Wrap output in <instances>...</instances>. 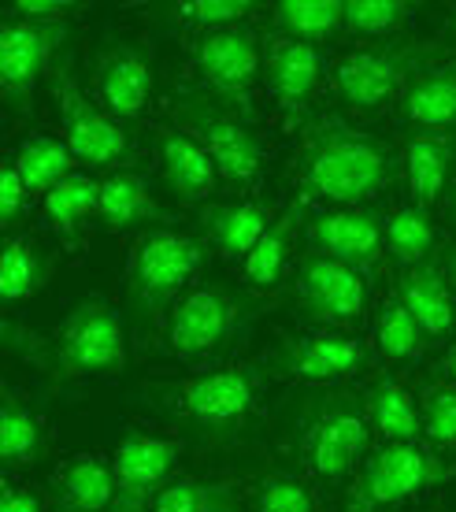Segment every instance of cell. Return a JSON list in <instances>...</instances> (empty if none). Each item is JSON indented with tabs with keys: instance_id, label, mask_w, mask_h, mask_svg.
Returning <instances> with one entry per match:
<instances>
[{
	"instance_id": "obj_1",
	"label": "cell",
	"mask_w": 456,
	"mask_h": 512,
	"mask_svg": "<svg viewBox=\"0 0 456 512\" xmlns=\"http://www.w3.org/2000/svg\"><path fill=\"white\" fill-rule=\"evenodd\" d=\"M397 175V156L382 138L349 127L338 116H323L304 130L297 153V179L304 197L334 205H360L382 193Z\"/></svg>"
},
{
	"instance_id": "obj_2",
	"label": "cell",
	"mask_w": 456,
	"mask_h": 512,
	"mask_svg": "<svg viewBox=\"0 0 456 512\" xmlns=\"http://www.w3.org/2000/svg\"><path fill=\"white\" fill-rule=\"evenodd\" d=\"M256 394H260V372L249 364H230L178 383L152 386V397L175 412L178 420L193 423L208 442L241 435V427L256 409Z\"/></svg>"
},
{
	"instance_id": "obj_3",
	"label": "cell",
	"mask_w": 456,
	"mask_h": 512,
	"mask_svg": "<svg viewBox=\"0 0 456 512\" xmlns=\"http://www.w3.org/2000/svg\"><path fill=\"white\" fill-rule=\"evenodd\" d=\"M49 372L56 379H104L123 372L127 364V334L123 320L104 301H78L49 346Z\"/></svg>"
},
{
	"instance_id": "obj_4",
	"label": "cell",
	"mask_w": 456,
	"mask_h": 512,
	"mask_svg": "<svg viewBox=\"0 0 456 512\" xmlns=\"http://www.w3.org/2000/svg\"><path fill=\"white\" fill-rule=\"evenodd\" d=\"M204 242L178 231H145L130 249L127 260V301L145 316H156L160 308L175 305L178 294L204 268Z\"/></svg>"
},
{
	"instance_id": "obj_5",
	"label": "cell",
	"mask_w": 456,
	"mask_h": 512,
	"mask_svg": "<svg viewBox=\"0 0 456 512\" xmlns=\"http://www.w3.org/2000/svg\"><path fill=\"white\" fill-rule=\"evenodd\" d=\"M175 116L186 127L190 138L201 141V149L212 156V164L230 186H253L264 171V145L253 134V127L223 108L219 101H212L208 93L182 90L175 97Z\"/></svg>"
},
{
	"instance_id": "obj_6",
	"label": "cell",
	"mask_w": 456,
	"mask_h": 512,
	"mask_svg": "<svg viewBox=\"0 0 456 512\" xmlns=\"http://www.w3.org/2000/svg\"><path fill=\"white\" fill-rule=\"evenodd\" d=\"M449 475L453 468L438 461L431 449L416 446V442H386L371 457H364L345 512L393 509V505L445 483Z\"/></svg>"
},
{
	"instance_id": "obj_7",
	"label": "cell",
	"mask_w": 456,
	"mask_h": 512,
	"mask_svg": "<svg viewBox=\"0 0 456 512\" xmlns=\"http://www.w3.org/2000/svg\"><path fill=\"white\" fill-rule=\"evenodd\" d=\"M193 71L223 108L253 119V86L260 78V41L245 26L208 30L193 38Z\"/></svg>"
},
{
	"instance_id": "obj_8",
	"label": "cell",
	"mask_w": 456,
	"mask_h": 512,
	"mask_svg": "<svg viewBox=\"0 0 456 512\" xmlns=\"http://www.w3.org/2000/svg\"><path fill=\"white\" fill-rule=\"evenodd\" d=\"M241 301L223 286H197L167 308L164 338L178 360H208L234 342Z\"/></svg>"
},
{
	"instance_id": "obj_9",
	"label": "cell",
	"mask_w": 456,
	"mask_h": 512,
	"mask_svg": "<svg viewBox=\"0 0 456 512\" xmlns=\"http://www.w3.org/2000/svg\"><path fill=\"white\" fill-rule=\"evenodd\" d=\"M434 45H375L356 49L334 64V90L356 112H379L405 86L408 71H416Z\"/></svg>"
},
{
	"instance_id": "obj_10",
	"label": "cell",
	"mask_w": 456,
	"mask_h": 512,
	"mask_svg": "<svg viewBox=\"0 0 456 512\" xmlns=\"http://www.w3.org/2000/svg\"><path fill=\"white\" fill-rule=\"evenodd\" d=\"M371 420L353 401H327L319 405L301 431V457L319 479H342L353 464L368 453Z\"/></svg>"
},
{
	"instance_id": "obj_11",
	"label": "cell",
	"mask_w": 456,
	"mask_h": 512,
	"mask_svg": "<svg viewBox=\"0 0 456 512\" xmlns=\"http://www.w3.org/2000/svg\"><path fill=\"white\" fill-rule=\"evenodd\" d=\"M52 101L60 112V127H64V145L89 167H112L127 156L130 141L119 130L101 104H93L86 93L78 90V82L71 78V67L60 64L52 71Z\"/></svg>"
},
{
	"instance_id": "obj_12",
	"label": "cell",
	"mask_w": 456,
	"mask_h": 512,
	"mask_svg": "<svg viewBox=\"0 0 456 512\" xmlns=\"http://www.w3.org/2000/svg\"><path fill=\"white\" fill-rule=\"evenodd\" d=\"M182 446L178 438L149 435V431H127L115 449V509L112 512H152L156 494L171 483Z\"/></svg>"
},
{
	"instance_id": "obj_13",
	"label": "cell",
	"mask_w": 456,
	"mask_h": 512,
	"mask_svg": "<svg viewBox=\"0 0 456 512\" xmlns=\"http://www.w3.org/2000/svg\"><path fill=\"white\" fill-rule=\"evenodd\" d=\"M368 349L345 334H282L275 353L267 357V372L290 383H338L364 372Z\"/></svg>"
},
{
	"instance_id": "obj_14",
	"label": "cell",
	"mask_w": 456,
	"mask_h": 512,
	"mask_svg": "<svg viewBox=\"0 0 456 512\" xmlns=\"http://www.w3.org/2000/svg\"><path fill=\"white\" fill-rule=\"evenodd\" d=\"M297 297L312 323L345 327L356 323L368 301V282L356 268L323 253H308L297 264Z\"/></svg>"
},
{
	"instance_id": "obj_15",
	"label": "cell",
	"mask_w": 456,
	"mask_h": 512,
	"mask_svg": "<svg viewBox=\"0 0 456 512\" xmlns=\"http://www.w3.org/2000/svg\"><path fill=\"white\" fill-rule=\"evenodd\" d=\"M64 45V23H30L4 19L0 23V90L15 108H30L34 86L49 67L52 52Z\"/></svg>"
},
{
	"instance_id": "obj_16",
	"label": "cell",
	"mask_w": 456,
	"mask_h": 512,
	"mask_svg": "<svg viewBox=\"0 0 456 512\" xmlns=\"http://www.w3.org/2000/svg\"><path fill=\"white\" fill-rule=\"evenodd\" d=\"M382 223L364 208H338V212H323L312 219L308 238L323 256H334L360 275H371L379 268L382 256Z\"/></svg>"
},
{
	"instance_id": "obj_17",
	"label": "cell",
	"mask_w": 456,
	"mask_h": 512,
	"mask_svg": "<svg viewBox=\"0 0 456 512\" xmlns=\"http://www.w3.org/2000/svg\"><path fill=\"white\" fill-rule=\"evenodd\" d=\"M264 78H267L271 97H275L286 112H301L304 104L312 101L319 90L323 56H319V49L316 45H308V41L275 34L271 45H267Z\"/></svg>"
},
{
	"instance_id": "obj_18",
	"label": "cell",
	"mask_w": 456,
	"mask_h": 512,
	"mask_svg": "<svg viewBox=\"0 0 456 512\" xmlns=\"http://www.w3.org/2000/svg\"><path fill=\"white\" fill-rule=\"evenodd\" d=\"M97 97L112 119L141 116L152 101V64L130 45H112L97 60Z\"/></svg>"
},
{
	"instance_id": "obj_19",
	"label": "cell",
	"mask_w": 456,
	"mask_h": 512,
	"mask_svg": "<svg viewBox=\"0 0 456 512\" xmlns=\"http://www.w3.org/2000/svg\"><path fill=\"white\" fill-rule=\"evenodd\" d=\"M156 149H160V167H164V182L171 186L178 201H204L216 193L219 171L212 156L201 149V141L190 138L186 130L164 127L156 134Z\"/></svg>"
},
{
	"instance_id": "obj_20",
	"label": "cell",
	"mask_w": 456,
	"mask_h": 512,
	"mask_svg": "<svg viewBox=\"0 0 456 512\" xmlns=\"http://www.w3.org/2000/svg\"><path fill=\"white\" fill-rule=\"evenodd\" d=\"M56 512H108L115 509V468L104 457L78 453L60 464L52 479Z\"/></svg>"
},
{
	"instance_id": "obj_21",
	"label": "cell",
	"mask_w": 456,
	"mask_h": 512,
	"mask_svg": "<svg viewBox=\"0 0 456 512\" xmlns=\"http://www.w3.org/2000/svg\"><path fill=\"white\" fill-rule=\"evenodd\" d=\"M275 223V208L264 201H238V205H208L201 212V227L219 253L230 260H245L264 231Z\"/></svg>"
},
{
	"instance_id": "obj_22",
	"label": "cell",
	"mask_w": 456,
	"mask_h": 512,
	"mask_svg": "<svg viewBox=\"0 0 456 512\" xmlns=\"http://www.w3.org/2000/svg\"><path fill=\"white\" fill-rule=\"evenodd\" d=\"M397 297L412 312V320L419 323V331L427 334V338H445V334L453 331L456 323L453 294H449V282L442 279V271L434 268V264L408 268L401 275Z\"/></svg>"
},
{
	"instance_id": "obj_23",
	"label": "cell",
	"mask_w": 456,
	"mask_h": 512,
	"mask_svg": "<svg viewBox=\"0 0 456 512\" xmlns=\"http://www.w3.org/2000/svg\"><path fill=\"white\" fill-rule=\"evenodd\" d=\"M405 119L423 130L456 127V64H431L408 82Z\"/></svg>"
},
{
	"instance_id": "obj_24",
	"label": "cell",
	"mask_w": 456,
	"mask_h": 512,
	"mask_svg": "<svg viewBox=\"0 0 456 512\" xmlns=\"http://www.w3.org/2000/svg\"><path fill=\"white\" fill-rule=\"evenodd\" d=\"M401 164H405V175H408V186H412L416 205L427 208L442 197L445 182L453 175L456 145H453V138H445V134H416V138L405 141Z\"/></svg>"
},
{
	"instance_id": "obj_25",
	"label": "cell",
	"mask_w": 456,
	"mask_h": 512,
	"mask_svg": "<svg viewBox=\"0 0 456 512\" xmlns=\"http://www.w3.org/2000/svg\"><path fill=\"white\" fill-rule=\"evenodd\" d=\"M304 201H293L275 216V223L264 231V238L256 242V249L245 260H241V275L249 286L256 290H275L286 275V264H290V245H293V231L301 223Z\"/></svg>"
},
{
	"instance_id": "obj_26",
	"label": "cell",
	"mask_w": 456,
	"mask_h": 512,
	"mask_svg": "<svg viewBox=\"0 0 456 512\" xmlns=\"http://www.w3.org/2000/svg\"><path fill=\"white\" fill-rule=\"evenodd\" d=\"M97 216L108 231H130V227L149 223V219H164V208L156 205L145 179H138L134 171H119V175H108L101 182Z\"/></svg>"
},
{
	"instance_id": "obj_27",
	"label": "cell",
	"mask_w": 456,
	"mask_h": 512,
	"mask_svg": "<svg viewBox=\"0 0 456 512\" xmlns=\"http://www.w3.org/2000/svg\"><path fill=\"white\" fill-rule=\"evenodd\" d=\"M45 279H49V256L41 253V245L30 234L8 238L0 253V297L8 305H19L38 294Z\"/></svg>"
},
{
	"instance_id": "obj_28",
	"label": "cell",
	"mask_w": 456,
	"mask_h": 512,
	"mask_svg": "<svg viewBox=\"0 0 456 512\" xmlns=\"http://www.w3.org/2000/svg\"><path fill=\"white\" fill-rule=\"evenodd\" d=\"M368 420L386 442H416V435L423 431L416 405H412V394L397 379H390V375H382V379L371 383Z\"/></svg>"
},
{
	"instance_id": "obj_29",
	"label": "cell",
	"mask_w": 456,
	"mask_h": 512,
	"mask_svg": "<svg viewBox=\"0 0 456 512\" xmlns=\"http://www.w3.org/2000/svg\"><path fill=\"white\" fill-rule=\"evenodd\" d=\"M152 512H241L238 487L230 479H171Z\"/></svg>"
},
{
	"instance_id": "obj_30",
	"label": "cell",
	"mask_w": 456,
	"mask_h": 512,
	"mask_svg": "<svg viewBox=\"0 0 456 512\" xmlns=\"http://www.w3.org/2000/svg\"><path fill=\"white\" fill-rule=\"evenodd\" d=\"M45 453V427L15 394L4 397L0 409V457L8 468H30Z\"/></svg>"
},
{
	"instance_id": "obj_31",
	"label": "cell",
	"mask_w": 456,
	"mask_h": 512,
	"mask_svg": "<svg viewBox=\"0 0 456 512\" xmlns=\"http://www.w3.org/2000/svg\"><path fill=\"white\" fill-rule=\"evenodd\" d=\"M71 149L60 145L56 138L49 134H34V138H26L19 145V153H15L12 164L19 167V175H23L26 190L30 193H49L56 190L64 179H71Z\"/></svg>"
},
{
	"instance_id": "obj_32",
	"label": "cell",
	"mask_w": 456,
	"mask_h": 512,
	"mask_svg": "<svg viewBox=\"0 0 456 512\" xmlns=\"http://www.w3.org/2000/svg\"><path fill=\"white\" fill-rule=\"evenodd\" d=\"M275 26L286 38L312 45L345 26V4L342 0H282L275 4Z\"/></svg>"
},
{
	"instance_id": "obj_33",
	"label": "cell",
	"mask_w": 456,
	"mask_h": 512,
	"mask_svg": "<svg viewBox=\"0 0 456 512\" xmlns=\"http://www.w3.org/2000/svg\"><path fill=\"white\" fill-rule=\"evenodd\" d=\"M97 205H101V182L89 175H71L45 193V216L64 238H75L89 212H97Z\"/></svg>"
},
{
	"instance_id": "obj_34",
	"label": "cell",
	"mask_w": 456,
	"mask_h": 512,
	"mask_svg": "<svg viewBox=\"0 0 456 512\" xmlns=\"http://www.w3.org/2000/svg\"><path fill=\"white\" fill-rule=\"evenodd\" d=\"M386 245H390V256L401 260L405 268H419L427 253L434 249V231L431 219L419 205L412 208H397L386 223Z\"/></svg>"
},
{
	"instance_id": "obj_35",
	"label": "cell",
	"mask_w": 456,
	"mask_h": 512,
	"mask_svg": "<svg viewBox=\"0 0 456 512\" xmlns=\"http://www.w3.org/2000/svg\"><path fill=\"white\" fill-rule=\"evenodd\" d=\"M423 338L419 323L412 320V312L401 305V297H386L375 316V342L390 360H412L423 353Z\"/></svg>"
},
{
	"instance_id": "obj_36",
	"label": "cell",
	"mask_w": 456,
	"mask_h": 512,
	"mask_svg": "<svg viewBox=\"0 0 456 512\" xmlns=\"http://www.w3.org/2000/svg\"><path fill=\"white\" fill-rule=\"evenodd\" d=\"M412 15V4L405 0H349L345 4V30L360 38L393 34Z\"/></svg>"
},
{
	"instance_id": "obj_37",
	"label": "cell",
	"mask_w": 456,
	"mask_h": 512,
	"mask_svg": "<svg viewBox=\"0 0 456 512\" xmlns=\"http://www.w3.org/2000/svg\"><path fill=\"white\" fill-rule=\"evenodd\" d=\"M256 512H316V498L293 472H271L256 483Z\"/></svg>"
},
{
	"instance_id": "obj_38",
	"label": "cell",
	"mask_w": 456,
	"mask_h": 512,
	"mask_svg": "<svg viewBox=\"0 0 456 512\" xmlns=\"http://www.w3.org/2000/svg\"><path fill=\"white\" fill-rule=\"evenodd\" d=\"M178 23L201 26V34L208 30H227V26H238L245 15L253 12L249 0H186V4H175L171 8Z\"/></svg>"
},
{
	"instance_id": "obj_39",
	"label": "cell",
	"mask_w": 456,
	"mask_h": 512,
	"mask_svg": "<svg viewBox=\"0 0 456 512\" xmlns=\"http://www.w3.org/2000/svg\"><path fill=\"white\" fill-rule=\"evenodd\" d=\"M419 427L434 446H456V386H438L423 397Z\"/></svg>"
},
{
	"instance_id": "obj_40",
	"label": "cell",
	"mask_w": 456,
	"mask_h": 512,
	"mask_svg": "<svg viewBox=\"0 0 456 512\" xmlns=\"http://www.w3.org/2000/svg\"><path fill=\"white\" fill-rule=\"evenodd\" d=\"M26 201H30V190H26L19 167L4 164V171H0V223L4 227L19 223V216L26 212Z\"/></svg>"
},
{
	"instance_id": "obj_41",
	"label": "cell",
	"mask_w": 456,
	"mask_h": 512,
	"mask_svg": "<svg viewBox=\"0 0 456 512\" xmlns=\"http://www.w3.org/2000/svg\"><path fill=\"white\" fill-rule=\"evenodd\" d=\"M67 12H75V4H56V0H19V4H12L15 19H30V23H64Z\"/></svg>"
},
{
	"instance_id": "obj_42",
	"label": "cell",
	"mask_w": 456,
	"mask_h": 512,
	"mask_svg": "<svg viewBox=\"0 0 456 512\" xmlns=\"http://www.w3.org/2000/svg\"><path fill=\"white\" fill-rule=\"evenodd\" d=\"M0 512H45V505H41V498L34 490L8 483L4 494H0Z\"/></svg>"
},
{
	"instance_id": "obj_43",
	"label": "cell",
	"mask_w": 456,
	"mask_h": 512,
	"mask_svg": "<svg viewBox=\"0 0 456 512\" xmlns=\"http://www.w3.org/2000/svg\"><path fill=\"white\" fill-rule=\"evenodd\" d=\"M438 368H442L445 379H453V383H456V342H453V349H449V357H445Z\"/></svg>"
},
{
	"instance_id": "obj_44",
	"label": "cell",
	"mask_w": 456,
	"mask_h": 512,
	"mask_svg": "<svg viewBox=\"0 0 456 512\" xmlns=\"http://www.w3.org/2000/svg\"><path fill=\"white\" fill-rule=\"evenodd\" d=\"M445 279H449V286L456 290V249L445 256Z\"/></svg>"
},
{
	"instance_id": "obj_45",
	"label": "cell",
	"mask_w": 456,
	"mask_h": 512,
	"mask_svg": "<svg viewBox=\"0 0 456 512\" xmlns=\"http://www.w3.org/2000/svg\"><path fill=\"white\" fill-rule=\"evenodd\" d=\"M453 212H456V186H453Z\"/></svg>"
}]
</instances>
